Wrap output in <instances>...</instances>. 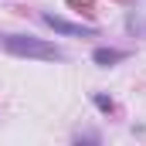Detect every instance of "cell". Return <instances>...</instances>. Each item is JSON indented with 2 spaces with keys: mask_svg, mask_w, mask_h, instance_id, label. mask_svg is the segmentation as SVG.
Returning a JSON list of instances; mask_svg holds the SVG:
<instances>
[{
  "mask_svg": "<svg viewBox=\"0 0 146 146\" xmlns=\"http://www.w3.org/2000/svg\"><path fill=\"white\" fill-rule=\"evenodd\" d=\"M0 44H3L7 51H14V54H24V58H44V61H58V58H61L58 48H51V44H44V41H34V37L3 34Z\"/></svg>",
  "mask_w": 146,
  "mask_h": 146,
  "instance_id": "1",
  "label": "cell"
},
{
  "mask_svg": "<svg viewBox=\"0 0 146 146\" xmlns=\"http://www.w3.org/2000/svg\"><path fill=\"white\" fill-rule=\"evenodd\" d=\"M95 106L102 112H112V99H106V95H95Z\"/></svg>",
  "mask_w": 146,
  "mask_h": 146,
  "instance_id": "4",
  "label": "cell"
},
{
  "mask_svg": "<svg viewBox=\"0 0 146 146\" xmlns=\"http://www.w3.org/2000/svg\"><path fill=\"white\" fill-rule=\"evenodd\" d=\"M122 58H126V51H106V48L95 51V61H99V65H115V61H122Z\"/></svg>",
  "mask_w": 146,
  "mask_h": 146,
  "instance_id": "3",
  "label": "cell"
},
{
  "mask_svg": "<svg viewBox=\"0 0 146 146\" xmlns=\"http://www.w3.org/2000/svg\"><path fill=\"white\" fill-rule=\"evenodd\" d=\"M44 24H51L54 31H65V34H88V31H82V27H75V24H65V21H58L54 14H44Z\"/></svg>",
  "mask_w": 146,
  "mask_h": 146,
  "instance_id": "2",
  "label": "cell"
}]
</instances>
